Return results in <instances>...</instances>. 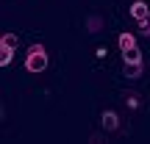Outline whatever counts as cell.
<instances>
[{
    "mask_svg": "<svg viewBox=\"0 0 150 144\" xmlns=\"http://www.w3.org/2000/svg\"><path fill=\"white\" fill-rule=\"evenodd\" d=\"M25 70L33 72V75L47 70V50H45L42 44H31V50H28V55H25Z\"/></svg>",
    "mask_w": 150,
    "mask_h": 144,
    "instance_id": "cell-1",
    "label": "cell"
},
{
    "mask_svg": "<svg viewBox=\"0 0 150 144\" xmlns=\"http://www.w3.org/2000/svg\"><path fill=\"white\" fill-rule=\"evenodd\" d=\"M103 130L106 133H114V130H120V117H117V111H103Z\"/></svg>",
    "mask_w": 150,
    "mask_h": 144,
    "instance_id": "cell-2",
    "label": "cell"
},
{
    "mask_svg": "<svg viewBox=\"0 0 150 144\" xmlns=\"http://www.w3.org/2000/svg\"><path fill=\"white\" fill-rule=\"evenodd\" d=\"M128 11H131V17L139 22V20H145V17L150 14V6L145 3V0H136V3H131V8H128Z\"/></svg>",
    "mask_w": 150,
    "mask_h": 144,
    "instance_id": "cell-3",
    "label": "cell"
},
{
    "mask_svg": "<svg viewBox=\"0 0 150 144\" xmlns=\"http://www.w3.org/2000/svg\"><path fill=\"white\" fill-rule=\"evenodd\" d=\"M103 28H106V20H103L100 14H89L86 17V31L89 33H100Z\"/></svg>",
    "mask_w": 150,
    "mask_h": 144,
    "instance_id": "cell-4",
    "label": "cell"
},
{
    "mask_svg": "<svg viewBox=\"0 0 150 144\" xmlns=\"http://www.w3.org/2000/svg\"><path fill=\"white\" fill-rule=\"evenodd\" d=\"M117 44H120V50L125 53V50L136 47V36H134L131 31H125V33H120V36H117Z\"/></svg>",
    "mask_w": 150,
    "mask_h": 144,
    "instance_id": "cell-5",
    "label": "cell"
},
{
    "mask_svg": "<svg viewBox=\"0 0 150 144\" xmlns=\"http://www.w3.org/2000/svg\"><path fill=\"white\" fill-rule=\"evenodd\" d=\"M125 78H131V80H136V78H142V72H145V61H139V64H125Z\"/></svg>",
    "mask_w": 150,
    "mask_h": 144,
    "instance_id": "cell-6",
    "label": "cell"
},
{
    "mask_svg": "<svg viewBox=\"0 0 150 144\" xmlns=\"http://www.w3.org/2000/svg\"><path fill=\"white\" fill-rule=\"evenodd\" d=\"M122 61H125V64H139V61H142V50L139 47L125 50V53H122Z\"/></svg>",
    "mask_w": 150,
    "mask_h": 144,
    "instance_id": "cell-7",
    "label": "cell"
},
{
    "mask_svg": "<svg viewBox=\"0 0 150 144\" xmlns=\"http://www.w3.org/2000/svg\"><path fill=\"white\" fill-rule=\"evenodd\" d=\"M17 44H20L17 33H3V39H0V47H11V50H17Z\"/></svg>",
    "mask_w": 150,
    "mask_h": 144,
    "instance_id": "cell-8",
    "label": "cell"
},
{
    "mask_svg": "<svg viewBox=\"0 0 150 144\" xmlns=\"http://www.w3.org/2000/svg\"><path fill=\"white\" fill-rule=\"evenodd\" d=\"M14 53L17 50H11V47H0V67H8L11 58H14Z\"/></svg>",
    "mask_w": 150,
    "mask_h": 144,
    "instance_id": "cell-9",
    "label": "cell"
},
{
    "mask_svg": "<svg viewBox=\"0 0 150 144\" xmlns=\"http://www.w3.org/2000/svg\"><path fill=\"white\" fill-rule=\"evenodd\" d=\"M136 28H139V33H142V36H150V14L145 17V20H139V22H136Z\"/></svg>",
    "mask_w": 150,
    "mask_h": 144,
    "instance_id": "cell-10",
    "label": "cell"
}]
</instances>
